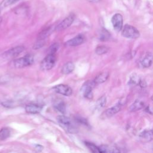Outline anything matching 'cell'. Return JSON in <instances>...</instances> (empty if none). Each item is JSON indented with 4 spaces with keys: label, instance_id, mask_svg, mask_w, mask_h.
I'll use <instances>...</instances> for the list:
<instances>
[{
    "label": "cell",
    "instance_id": "9",
    "mask_svg": "<svg viewBox=\"0 0 153 153\" xmlns=\"http://www.w3.org/2000/svg\"><path fill=\"white\" fill-rule=\"evenodd\" d=\"M52 89L57 93L62 94L66 96H69L72 93V88L68 85L65 84H59L54 86Z\"/></svg>",
    "mask_w": 153,
    "mask_h": 153
},
{
    "label": "cell",
    "instance_id": "10",
    "mask_svg": "<svg viewBox=\"0 0 153 153\" xmlns=\"http://www.w3.org/2000/svg\"><path fill=\"white\" fill-rule=\"evenodd\" d=\"M84 36L83 35L79 34L66 42L65 45L67 47H75L82 44L84 42Z\"/></svg>",
    "mask_w": 153,
    "mask_h": 153
},
{
    "label": "cell",
    "instance_id": "19",
    "mask_svg": "<svg viewBox=\"0 0 153 153\" xmlns=\"http://www.w3.org/2000/svg\"><path fill=\"white\" fill-rule=\"evenodd\" d=\"M51 27H49L44 30H43L41 32H40L38 36L37 39H45L51 33Z\"/></svg>",
    "mask_w": 153,
    "mask_h": 153
},
{
    "label": "cell",
    "instance_id": "13",
    "mask_svg": "<svg viewBox=\"0 0 153 153\" xmlns=\"http://www.w3.org/2000/svg\"><path fill=\"white\" fill-rule=\"evenodd\" d=\"M42 107L39 105L29 104L26 106L25 111L29 114H38L42 111Z\"/></svg>",
    "mask_w": 153,
    "mask_h": 153
},
{
    "label": "cell",
    "instance_id": "4",
    "mask_svg": "<svg viewBox=\"0 0 153 153\" xmlns=\"http://www.w3.org/2000/svg\"><path fill=\"white\" fill-rule=\"evenodd\" d=\"M33 62V56L31 54H27L23 57L14 60L13 65L16 68H23L31 65Z\"/></svg>",
    "mask_w": 153,
    "mask_h": 153
},
{
    "label": "cell",
    "instance_id": "30",
    "mask_svg": "<svg viewBox=\"0 0 153 153\" xmlns=\"http://www.w3.org/2000/svg\"><path fill=\"white\" fill-rule=\"evenodd\" d=\"M145 111H146L148 113L153 115V105H149L147 106L146 108H145Z\"/></svg>",
    "mask_w": 153,
    "mask_h": 153
},
{
    "label": "cell",
    "instance_id": "23",
    "mask_svg": "<svg viewBox=\"0 0 153 153\" xmlns=\"http://www.w3.org/2000/svg\"><path fill=\"white\" fill-rule=\"evenodd\" d=\"M109 37H110V34L106 29L102 30V31L100 32V37H99V39L101 41H107L109 39Z\"/></svg>",
    "mask_w": 153,
    "mask_h": 153
},
{
    "label": "cell",
    "instance_id": "14",
    "mask_svg": "<svg viewBox=\"0 0 153 153\" xmlns=\"http://www.w3.org/2000/svg\"><path fill=\"white\" fill-rule=\"evenodd\" d=\"M145 106V103L140 99H136L128 108V111L130 112H135L142 109Z\"/></svg>",
    "mask_w": 153,
    "mask_h": 153
},
{
    "label": "cell",
    "instance_id": "26",
    "mask_svg": "<svg viewBox=\"0 0 153 153\" xmlns=\"http://www.w3.org/2000/svg\"><path fill=\"white\" fill-rule=\"evenodd\" d=\"M45 39H37L36 42L34 43L33 45V48L34 50H37L40 48H42L44 44H45Z\"/></svg>",
    "mask_w": 153,
    "mask_h": 153
},
{
    "label": "cell",
    "instance_id": "33",
    "mask_svg": "<svg viewBox=\"0 0 153 153\" xmlns=\"http://www.w3.org/2000/svg\"><path fill=\"white\" fill-rule=\"evenodd\" d=\"M151 99H152V101H153V96H152V97H151Z\"/></svg>",
    "mask_w": 153,
    "mask_h": 153
},
{
    "label": "cell",
    "instance_id": "31",
    "mask_svg": "<svg viewBox=\"0 0 153 153\" xmlns=\"http://www.w3.org/2000/svg\"><path fill=\"white\" fill-rule=\"evenodd\" d=\"M42 148H43V147H42V146H41V145H36V146H35V149H36V150L39 151H41V150L42 149Z\"/></svg>",
    "mask_w": 153,
    "mask_h": 153
},
{
    "label": "cell",
    "instance_id": "32",
    "mask_svg": "<svg viewBox=\"0 0 153 153\" xmlns=\"http://www.w3.org/2000/svg\"><path fill=\"white\" fill-rule=\"evenodd\" d=\"M87 1H90V2H97V1H98L99 0H87Z\"/></svg>",
    "mask_w": 153,
    "mask_h": 153
},
{
    "label": "cell",
    "instance_id": "12",
    "mask_svg": "<svg viewBox=\"0 0 153 153\" xmlns=\"http://www.w3.org/2000/svg\"><path fill=\"white\" fill-rule=\"evenodd\" d=\"M121 107H122V104L119 102L118 103L114 105V106L107 109L105 112V114L108 117H112L114 115L118 113L121 110Z\"/></svg>",
    "mask_w": 153,
    "mask_h": 153
},
{
    "label": "cell",
    "instance_id": "34",
    "mask_svg": "<svg viewBox=\"0 0 153 153\" xmlns=\"http://www.w3.org/2000/svg\"><path fill=\"white\" fill-rule=\"evenodd\" d=\"M1 9H0V12H1Z\"/></svg>",
    "mask_w": 153,
    "mask_h": 153
},
{
    "label": "cell",
    "instance_id": "5",
    "mask_svg": "<svg viewBox=\"0 0 153 153\" xmlns=\"http://www.w3.org/2000/svg\"><path fill=\"white\" fill-rule=\"evenodd\" d=\"M96 85L94 81H86L81 88V92L82 93L84 97L88 99H91L93 98L92 90Z\"/></svg>",
    "mask_w": 153,
    "mask_h": 153
},
{
    "label": "cell",
    "instance_id": "25",
    "mask_svg": "<svg viewBox=\"0 0 153 153\" xmlns=\"http://www.w3.org/2000/svg\"><path fill=\"white\" fill-rule=\"evenodd\" d=\"M55 108L62 114H64L66 111L65 103L63 102H60L55 105Z\"/></svg>",
    "mask_w": 153,
    "mask_h": 153
},
{
    "label": "cell",
    "instance_id": "27",
    "mask_svg": "<svg viewBox=\"0 0 153 153\" xmlns=\"http://www.w3.org/2000/svg\"><path fill=\"white\" fill-rule=\"evenodd\" d=\"M17 1H19V0H4L2 2V3L0 4V9L2 10L3 8L9 6L10 5L14 3L15 2Z\"/></svg>",
    "mask_w": 153,
    "mask_h": 153
},
{
    "label": "cell",
    "instance_id": "18",
    "mask_svg": "<svg viewBox=\"0 0 153 153\" xmlns=\"http://www.w3.org/2000/svg\"><path fill=\"white\" fill-rule=\"evenodd\" d=\"M11 134V130L7 127H4L0 130V141L8 138Z\"/></svg>",
    "mask_w": 153,
    "mask_h": 153
},
{
    "label": "cell",
    "instance_id": "21",
    "mask_svg": "<svg viewBox=\"0 0 153 153\" xmlns=\"http://www.w3.org/2000/svg\"><path fill=\"white\" fill-rule=\"evenodd\" d=\"M106 103V97L105 96H102L97 100L96 103V107L97 109H102L105 106Z\"/></svg>",
    "mask_w": 153,
    "mask_h": 153
},
{
    "label": "cell",
    "instance_id": "16",
    "mask_svg": "<svg viewBox=\"0 0 153 153\" xmlns=\"http://www.w3.org/2000/svg\"><path fill=\"white\" fill-rule=\"evenodd\" d=\"M109 75V72H102L100 74H99L97 76H96L93 81L96 84H102L105 82L108 79Z\"/></svg>",
    "mask_w": 153,
    "mask_h": 153
},
{
    "label": "cell",
    "instance_id": "7",
    "mask_svg": "<svg viewBox=\"0 0 153 153\" xmlns=\"http://www.w3.org/2000/svg\"><path fill=\"white\" fill-rule=\"evenodd\" d=\"M75 15L74 14H69L65 19H63L55 28L56 31H62L69 27L75 20Z\"/></svg>",
    "mask_w": 153,
    "mask_h": 153
},
{
    "label": "cell",
    "instance_id": "28",
    "mask_svg": "<svg viewBox=\"0 0 153 153\" xmlns=\"http://www.w3.org/2000/svg\"><path fill=\"white\" fill-rule=\"evenodd\" d=\"M59 48V44L57 43H54L53 45H51L48 49V53H53V54H55L56 52L57 51V50Z\"/></svg>",
    "mask_w": 153,
    "mask_h": 153
},
{
    "label": "cell",
    "instance_id": "22",
    "mask_svg": "<svg viewBox=\"0 0 153 153\" xmlns=\"http://www.w3.org/2000/svg\"><path fill=\"white\" fill-rule=\"evenodd\" d=\"M109 51V48L106 45H99L97 46L95 50V52L98 55H102L106 53Z\"/></svg>",
    "mask_w": 153,
    "mask_h": 153
},
{
    "label": "cell",
    "instance_id": "2",
    "mask_svg": "<svg viewBox=\"0 0 153 153\" xmlns=\"http://www.w3.org/2000/svg\"><path fill=\"white\" fill-rule=\"evenodd\" d=\"M56 62V57L55 54L48 53L46 57L42 60L40 68L42 71H48L54 67Z\"/></svg>",
    "mask_w": 153,
    "mask_h": 153
},
{
    "label": "cell",
    "instance_id": "29",
    "mask_svg": "<svg viewBox=\"0 0 153 153\" xmlns=\"http://www.w3.org/2000/svg\"><path fill=\"white\" fill-rule=\"evenodd\" d=\"M76 120L78 122H79V123H81V124H85V125H88V123H87V120H86L85 119L83 118H81V117H77V118H76Z\"/></svg>",
    "mask_w": 153,
    "mask_h": 153
},
{
    "label": "cell",
    "instance_id": "15",
    "mask_svg": "<svg viewBox=\"0 0 153 153\" xmlns=\"http://www.w3.org/2000/svg\"><path fill=\"white\" fill-rule=\"evenodd\" d=\"M75 69V65L72 62H68L66 63L62 68L61 72L63 74L68 75L71 73Z\"/></svg>",
    "mask_w": 153,
    "mask_h": 153
},
{
    "label": "cell",
    "instance_id": "3",
    "mask_svg": "<svg viewBox=\"0 0 153 153\" xmlns=\"http://www.w3.org/2000/svg\"><path fill=\"white\" fill-rule=\"evenodd\" d=\"M122 35L127 38L136 39L139 37V31L133 26L126 24L122 29Z\"/></svg>",
    "mask_w": 153,
    "mask_h": 153
},
{
    "label": "cell",
    "instance_id": "24",
    "mask_svg": "<svg viewBox=\"0 0 153 153\" xmlns=\"http://www.w3.org/2000/svg\"><path fill=\"white\" fill-rule=\"evenodd\" d=\"M85 145L87 146V147L93 152H100L99 149V147H97V146H96L94 144L90 143V142H85Z\"/></svg>",
    "mask_w": 153,
    "mask_h": 153
},
{
    "label": "cell",
    "instance_id": "17",
    "mask_svg": "<svg viewBox=\"0 0 153 153\" xmlns=\"http://www.w3.org/2000/svg\"><path fill=\"white\" fill-rule=\"evenodd\" d=\"M99 149L100 152H111V153H114V152H119L120 151L118 149V148L111 146H108L106 145H102L99 146Z\"/></svg>",
    "mask_w": 153,
    "mask_h": 153
},
{
    "label": "cell",
    "instance_id": "8",
    "mask_svg": "<svg viewBox=\"0 0 153 153\" xmlns=\"http://www.w3.org/2000/svg\"><path fill=\"white\" fill-rule=\"evenodd\" d=\"M111 22L114 29L117 32H120L122 30L123 27V18L121 14H115L111 19Z\"/></svg>",
    "mask_w": 153,
    "mask_h": 153
},
{
    "label": "cell",
    "instance_id": "11",
    "mask_svg": "<svg viewBox=\"0 0 153 153\" xmlns=\"http://www.w3.org/2000/svg\"><path fill=\"white\" fill-rule=\"evenodd\" d=\"M140 62L142 67L145 68L150 67L153 63V54L151 52H146L141 58Z\"/></svg>",
    "mask_w": 153,
    "mask_h": 153
},
{
    "label": "cell",
    "instance_id": "1",
    "mask_svg": "<svg viewBox=\"0 0 153 153\" xmlns=\"http://www.w3.org/2000/svg\"><path fill=\"white\" fill-rule=\"evenodd\" d=\"M57 121L59 125L66 131L71 133H76V128L73 125L69 118L65 115H59L57 117Z\"/></svg>",
    "mask_w": 153,
    "mask_h": 153
},
{
    "label": "cell",
    "instance_id": "35",
    "mask_svg": "<svg viewBox=\"0 0 153 153\" xmlns=\"http://www.w3.org/2000/svg\"><path fill=\"white\" fill-rule=\"evenodd\" d=\"M152 150H153V146H152Z\"/></svg>",
    "mask_w": 153,
    "mask_h": 153
},
{
    "label": "cell",
    "instance_id": "6",
    "mask_svg": "<svg viewBox=\"0 0 153 153\" xmlns=\"http://www.w3.org/2000/svg\"><path fill=\"white\" fill-rule=\"evenodd\" d=\"M25 50L24 47L23 46H17L15 47H13L8 50L5 51L2 54V56L4 59H9L16 56H18L21 53H22Z\"/></svg>",
    "mask_w": 153,
    "mask_h": 153
},
{
    "label": "cell",
    "instance_id": "20",
    "mask_svg": "<svg viewBox=\"0 0 153 153\" xmlns=\"http://www.w3.org/2000/svg\"><path fill=\"white\" fill-rule=\"evenodd\" d=\"M140 137L143 139L147 140H151L153 139V129L145 131L140 134Z\"/></svg>",
    "mask_w": 153,
    "mask_h": 153
}]
</instances>
